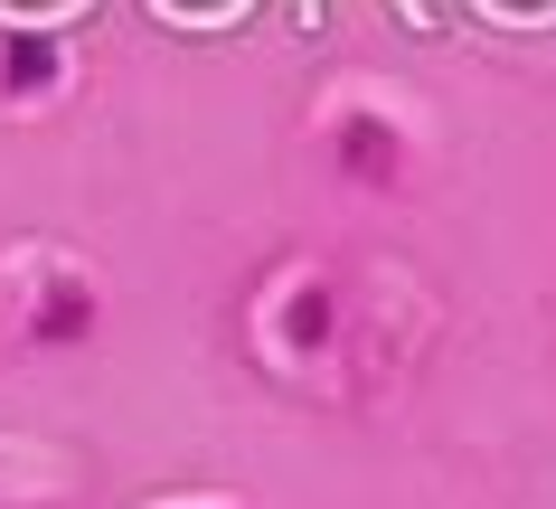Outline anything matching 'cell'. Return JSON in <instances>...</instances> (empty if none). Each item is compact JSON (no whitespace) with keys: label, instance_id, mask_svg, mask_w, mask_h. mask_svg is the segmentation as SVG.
<instances>
[{"label":"cell","instance_id":"cell-1","mask_svg":"<svg viewBox=\"0 0 556 509\" xmlns=\"http://www.w3.org/2000/svg\"><path fill=\"white\" fill-rule=\"evenodd\" d=\"M264 349L283 368H312V359H330L340 349V283L330 273H283L274 283V302H264Z\"/></svg>","mask_w":556,"mask_h":509},{"label":"cell","instance_id":"cell-2","mask_svg":"<svg viewBox=\"0 0 556 509\" xmlns=\"http://www.w3.org/2000/svg\"><path fill=\"white\" fill-rule=\"evenodd\" d=\"M321 142H330V170L350 189H396L406 180V151H415L406 123L387 114V104H368V94H350V104L321 123Z\"/></svg>","mask_w":556,"mask_h":509},{"label":"cell","instance_id":"cell-3","mask_svg":"<svg viewBox=\"0 0 556 509\" xmlns=\"http://www.w3.org/2000/svg\"><path fill=\"white\" fill-rule=\"evenodd\" d=\"M94 311H104V302H94L86 273H48L29 293V311H20V340H29V349H76V340H94Z\"/></svg>","mask_w":556,"mask_h":509},{"label":"cell","instance_id":"cell-4","mask_svg":"<svg viewBox=\"0 0 556 509\" xmlns=\"http://www.w3.org/2000/svg\"><path fill=\"white\" fill-rule=\"evenodd\" d=\"M58 76H66V48L48 29H10L0 38V94L29 104V94H58Z\"/></svg>","mask_w":556,"mask_h":509},{"label":"cell","instance_id":"cell-5","mask_svg":"<svg viewBox=\"0 0 556 509\" xmlns=\"http://www.w3.org/2000/svg\"><path fill=\"white\" fill-rule=\"evenodd\" d=\"M179 509H236V500H179Z\"/></svg>","mask_w":556,"mask_h":509}]
</instances>
